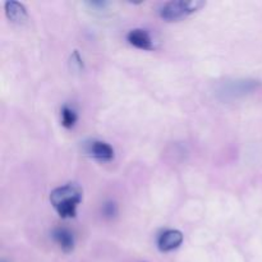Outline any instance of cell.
I'll use <instances>...</instances> for the list:
<instances>
[{
	"label": "cell",
	"instance_id": "6",
	"mask_svg": "<svg viewBox=\"0 0 262 262\" xmlns=\"http://www.w3.org/2000/svg\"><path fill=\"white\" fill-rule=\"evenodd\" d=\"M89 152L95 159L101 161H110L114 159V148L104 141H94L90 143Z\"/></svg>",
	"mask_w": 262,
	"mask_h": 262
},
{
	"label": "cell",
	"instance_id": "3",
	"mask_svg": "<svg viewBox=\"0 0 262 262\" xmlns=\"http://www.w3.org/2000/svg\"><path fill=\"white\" fill-rule=\"evenodd\" d=\"M184 235L181 230L169 229L165 230L158 239V247L161 252H170L177 250L183 243Z\"/></svg>",
	"mask_w": 262,
	"mask_h": 262
},
{
	"label": "cell",
	"instance_id": "9",
	"mask_svg": "<svg viewBox=\"0 0 262 262\" xmlns=\"http://www.w3.org/2000/svg\"><path fill=\"white\" fill-rule=\"evenodd\" d=\"M257 81H238L235 84H232L228 94L232 95H239V94H247V92L252 91L255 87H257ZM227 94V95H228Z\"/></svg>",
	"mask_w": 262,
	"mask_h": 262
},
{
	"label": "cell",
	"instance_id": "2",
	"mask_svg": "<svg viewBox=\"0 0 262 262\" xmlns=\"http://www.w3.org/2000/svg\"><path fill=\"white\" fill-rule=\"evenodd\" d=\"M205 5L204 2L200 0H191V2H184V0H178V2H169L161 8L160 17L166 22H177L183 18L188 17L192 13L197 12L200 8Z\"/></svg>",
	"mask_w": 262,
	"mask_h": 262
},
{
	"label": "cell",
	"instance_id": "7",
	"mask_svg": "<svg viewBox=\"0 0 262 262\" xmlns=\"http://www.w3.org/2000/svg\"><path fill=\"white\" fill-rule=\"evenodd\" d=\"M5 14H7L8 19L12 20L13 23H23L27 20L28 14L26 10L25 5L15 0H10V2L5 3Z\"/></svg>",
	"mask_w": 262,
	"mask_h": 262
},
{
	"label": "cell",
	"instance_id": "11",
	"mask_svg": "<svg viewBox=\"0 0 262 262\" xmlns=\"http://www.w3.org/2000/svg\"><path fill=\"white\" fill-rule=\"evenodd\" d=\"M71 61L73 66L78 67V69H83V61H82L81 55H79V53L77 50H74L73 54H72Z\"/></svg>",
	"mask_w": 262,
	"mask_h": 262
},
{
	"label": "cell",
	"instance_id": "1",
	"mask_svg": "<svg viewBox=\"0 0 262 262\" xmlns=\"http://www.w3.org/2000/svg\"><path fill=\"white\" fill-rule=\"evenodd\" d=\"M83 199V191L76 183H68L63 187L53 189L50 202L61 219L76 217L77 207Z\"/></svg>",
	"mask_w": 262,
	"mask_h": 262
},
{
	"label": "cell",
	"instance_id": "8",
	"mask_svg": "<svg viewBox=\"0 0 262 262\" xmlns=\"http://www.w3.org/2000/svg\"><path fill=\"white\" fill-rule=\"evenodd\" d=\"M61 113V125L67 129H71L76 125L77 119H78V115H77L76 110L72 109L68 105H64L60 110Z\"/></svg>",
	"mask_w": 262,
	"mask_h": 262
},
{
	"label": "cell",
	"instance_id": "4",
	"mask_svg": "<svg viewBox=\"0 0 262 262\" xmlns=\"http://www.w3.org/2000/svg\"><path fill=\"white\" fill-rule=\"evenodd\" d=\"M128 42L135 48L141 49V50H154V42L150 33L142 28H135L129 31L127 35Z\"/></svg>",
	"mask_w": 262,
	"mask_h": 262
},
{
	"label": "cell",
	"instance_id": "5",
	"mask_svg": "<svg viewBox=\"0 0 262 262\" xmlns=\"http://www.w3.org/2000/svg\"><path fill=\"white\" fill-rule=\"evenodd\" d=\"M51 237L63 252L69 253L74 250V235L67 228H55L51 233Z\"/></svg>",
	"mask_w": 262,
	"mask_h": 262
},
{
	"label": "cell",
	"instance_id": "10",
	"mask_svg": "<svg viewBox=\"0 0 262 262\" xmlns=\"http://www.w3.org/2000/svg\"><path fill=\"white\" fill-rule=\"evenodd\" d=\"M102 212H104V215L106 217H114L118 212L115 202H112V201L106 202V204L104 205V207H102Z\"/></svg>",
	"mask_w": 262,
	"mask_h": 262
}]
</instances>
